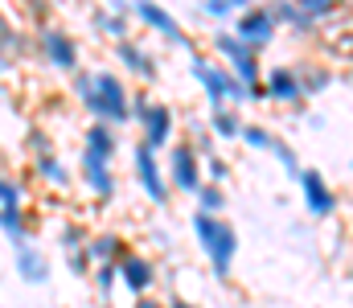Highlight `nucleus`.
I'll return each instance as SVG.
<instances>
[{
	"label": "nucleus",
	"instance_id": "14",
	"mask_svg": "<svg viewBox=\"0 0 353 308\" xmlns=\"http://www.w3.org/2000/svg\"><path fill=\"white\" fill-rule=\"evenodd\" d=\"M12 263H17V276H21L25 284H33V288L50 280V259H46V255H41L33 243L17 247V251H12Z\"/></svg>",
	"mask_w": 353,
	"mask_h": 308
},
{
	"label": "nucleus",
	"instance_id": "19",
	"mask_svg": "<svg viewBox=\"0 0 353 308\" xmlns=\"http://www.w3.org/2000/svg\"><path fill=\"white\" fill-rule=\"evenodd\" d=\"M87 148L111 161V156H115V127H111V123H99V119H94V123L87 127Z\"/></svg>",
	"mask_w": 353,
	"mask_h": 308
},
{
	"label": "nucleus",
	"instance_id": "13",
	"mask_svg": "<svg viewBox=\"0 0 353 308\" xmlns=\"http://www.w3.org/2000/svg\"><path fill=\"white\" fill-rule=\"evenodd\" d=\"M132 12H136V17H140V21H144L148 29H157L161 37H169L173 45H189V37L181 33L176 17H173V12H165V8H161L157 0H132Z\"/></svg>",
	"mask_w": 353,
	"mask_h": 308
},
{
	"label": "nucleus",
	"instance_id": "35",
	"mask_svg": "<svg viewBox=\"0 0 353 308\" xmlns=\"http://www.w3.org/2000/svg\"><path fill=\"white\" fill-rule=\"evenodd\" d=\"M169 308H201V305H193V300H185V296H173V300H169Z\"/></svg>",
	"mask_w": 353,
	"mask_h": 308
},
{
	"label": "nucleus",
	"instance_id": "29",
	"mask_svg": "<svg viewBox=\"0 0 353 308\" xmlns=\"http://www.w3.org/2000/svg\"><path fill=\"white\" fill-rule=\"evenodd\" d=\"M201 161H205V173H210V181H214V185H222V181H226V173H230V165H226L218 152H205Z\"/></svg>",
	"mask_w": 353,
	"mask_h": 308
},
{
	"label": "nucleus",
	"instance_id": "33",
	"mask_svg": "<svg viewBox=\"0 0 353 308\" xmlns=\"http://www.w3.org/2000/svg\"><path fill=\"white\" fill-rule=\"evenodd\" d=\"M132 308H169V305L157 300V296H140V300H132Z\"/></svg>",
	"mask_w": 353,
	"mask_h": 308
},
{
	"label": "nucleus",
	"instance_id": "15",
	"mask_svg": "<svg viewBox=\"0 0 353 308\" xmlns=\"http://www.w3.org/2000/svg\"><path fill=\"white\" fill-rule=\"evenodd\" d=\"M87 259L99 267V263H119L123 255H128V247H123V238L119 234H111V230H103V234H90L87 238Z\"/></svg>",
	"mask_w": 353,
	"mask_h": 308
},
{
	"label": "nucleus",
	"instance_id": "16",
	"mask_svg": "<svg viewBox=\"0 0 353 308\" xmlns=\"http://www.w3.org/2000/svg\"><path fill=\"white\" fill-rule=\"evenodd\" d=\"M267 95L279 103H292L300 99L304 91H300V70H292V66H275V70H267Z\"/></svg>",
	"mask_w": 353,
	"mask_h": 308
},
{
	"label": "nucleus",
	"instance_id": "10",
	"mask_svg": "<svg viewBox=\"0 0 353 308\" xmlns=\"http://www.w3.org/2000/svg\"><path fill=\"white\" fill-rule=\"evenodd\" d=\"M79 173H83L87 189L99 198V202H111V198H115V173H111V161H107V156H99V152L83 148V156H79Z\"/></svg>",
	"mask_w": 353,
	"mask_h": 308
},
{
	"label": "nucleus",
	"instance_id": "17",
	"mask_svg": "<svg viewBox=\"0 0 353 308\" xmlns=\"http://www.w3.org/2000/svg\"><path fill=\"white\" fill-rule=\"evenodd\" d=\"M119 62H123L128 70H136L144 83H152V79H157V62H152V58H148V50H140L132 37H128V41H119Z\"/></svg>",
	"mask_w": 353,
	"mask_h": 308
},
{
	"label": "nucleus",
	"instance_id": "6",
	"mask_svg": "<svg viewBox=\"0 0 353 308\" xmlns=\"http://www.w3.org/2000/svg\"><path fill=\"white\" fill-rule=\"evenodd\" d=\"M214 45L226 54L230 74H234L243 87H251V91H255V83H259V54H255L251 45H243L234 33H218V37H214Z\"/></svg>",
	"mask_w": 353,
	"mask_h": 308
},
{
	"label": "nucleus",
	"instance_id": "31",
	"mask_svg": "<svg viewBox=\"0 0 353 308\" xmlns=\"http://www.w3.org/2000/svg\"><path fill=\"white\" fill-rule=\"evenodd\" d=\"M292 4H296V8H300L308 21H312V17H325V12H329L337 0H292Z\"/></svg>",
	"mask_w": 353,
	"mask_h": 308
},
{
	"label": "nucleus",
	"instance_id": "7",
	"mask_svg": "<svg viewBox=\"0 0 353 308\" xmlns=\"http://www.w3.org/2000/svg\"><path fill=\"white\" fill-rule=\"evenodd\" d=\"M169 181H173L181 194H193V198L205 185L201 181V156H197L193 144H173L169 148Z\"/></svg>",
	"mask_w": 353,
	"mask_h": 308
},
{
	"label": "nucleus",
	"instance_id": "3",
	"mask_svg": "<svg viewBox=\"0 0 353 308\" xmlns=\"http://www.w3.org/2000/svg\"><path fill=\"white\" fill-rule=\"evenodd\" d=\"M189 70H193V79L205 87V99H210L214 111H222L226 99L239 103V99H247V95H251V87H243L230 70H218V66H214V62H205V58H193V62H189Z\"/></svg>",
	"mask_w": 353,
	"mask_h": 308
},
{
	"label": "nucleus",
	"instance_id": "23",
	"mask_svg": "<svg viewBox=\"0 0 353 308\" xmlns=\"http://www.w3.org/2000/svg\"><path fill=\"white\" fill-rule=\"evenodd\" d=\"M0 209H25V189L0 173Z\"/></svg>",
	"mask_w": 353,
	"mask_h": 308
},
{
	"label": "nucleus",
	"instance_id": "32",
	"mask_svg": "<svg viewBox=\"0 0 353 308\" xmlns=\"http://www.w3.org/2000/svg\"><path fill=\"white\" fill-rule=\"evenodd\" d=\"M90 267H94V263L87 259V251H70V271H74V276H87Z\"/></svg>",
	"mask_w": 353,
	"mask_h": 308
},
{
	"label": "nucleus",
	"instance_id": "28",
	"mask_svg": "<svg viewBox=\"0 0 353 308\" xmlns=\"http://www.w3.org/2000/svg\"><path fill=\"white\" fill-rule=\"evenodd\" d=\"M234 8H247V0H201L205 17H230Z\"/></svg>",
	"mask_w": 353,
	"mask_h": 308
},
{
	"label": "nucleus",
	"instance_id": "5",
	"mask_svg": "<svg viewBox=\"0 0 353 308\" xmlns=\"http://www.w3.org/2000/svg\"><path fill=\"white\" fill-rule=\"evenodd\" d=\"M132 111H136V123L144 132V144L148 148H169V136H173V111H169V103H148L144 95H136Z\"/></svg>",
	"mask_w": 353,
	"mask_h": 308
},
{
	"label": "nucleus",
	"instance_id": "18",
	"mask_svg": "<svg viewBox=\"0 0 353 308\" xmlns=\"http://www.w3.org/2000/svg\"><path fill=\"white\" fill-rule=\"evenodd\" d=\"M33 169H37V177H41V181H50L54 189L70 185V169H66L54 152H37V156H33Z\"/></svg>",
	"mask_w": 353,
	"mask_h": 308
},
{
	"label": "nucleus",
	"instance_id": "21",
	"mask_svg": "<svg viewBox=\"0 0 353 308\" xmlns=\"http://www.w3.org/2000/svg\"><path fill=\"white\" fill-rule=\"evenodd\" d=\"M197 209H201V214H218V218H222V209H226V189H222V185H214V181H205V185L197 189Z\"/></svg>",
	"mask_w": 353,
	"mask_h": 308
},
{
	"label": "nucleus",
	"instance_id": "2",
	"mask_svg": "<svg viewBox=\"0 0 353 308\" xmlns=\"http://www.w3.org/2000/svg\"><path fill=\"white\" fill-rule=\"evenodd\" d=\"M90 115L99 123H111V127L128 123V115H132V95L111 70H94V107H90Z\"/></svg>",
	"mask_w": 353,
	"mask_h": 308
},
{
	"label": "nucleus",
	"instance_id": "27",
	"mask_svg": "<svg viewBox=\"0 0 353 308\" xmlns=\"http://www.w3.org/2000/svg\"><path fill=\"white\" fill-rule=\"evenodd\" d=\"M94 25H99L103 33H111V37L128 41V21H123V17H115V12H99V17H94Z\"/></svg>",
	"mask_w": 353,
	"mask_h": 308
},
{
	"label": "nucleus",
	"instance_id": "11",
	"mask_svg": "<svg viewBox=\"0 0 353 308\" xmlns=\"http://www.w3.org/2000/svg\"><path fill=\"white\" fill-rule=\"evenodd\" d=\"M234 37L259 54L267 41L275 37V17H271V8H247V12L234 21Z\"/></svg>",
	"mask_w": 353,
	"mask_h": 308
},
{
	"label": "nucleus",
	"instance_id": "26",
	"mask_svg": "<svg viewBox=\"0 0 353 308\" xmlns=\"http://www.w3.org/2000/svg\"><path fill=\"white\" fill-rule=\"evenodd\" d=\"M271 152H275V161L283 165V173H288L292 181H300V173H304V169H300V161H296V152H292V148H288L283 140H275V148H271Z\"/></svg>",
	"mask_w": 353,
	"mask_h": 308
},
{
	"label": "nucleus",
	"instance_id": "8",
	"mask_svg": "<svg viewBox=\"0 0 353 308\" xmlns=\"http://www.w3.org/2000/svg\"><path fill=\"white\" fill-rule=\"evenodd\" d=\"M300 198H304V209L312 218H333L337 214V194L329 189L321 169H304L300 173Z\"/></svg>",
	"mask_w": 353,
	"mask_h": 308
},
{
	"label": "nucleus",
	"instance_id": "9",
	"mask_svg": "<svg viewBox=\"0 0 353 308\" xmlns=\"http://www.w3.org/2000/svg\"><path fill=\"white\" fill-rule=\"evenodd\" d=\"M119 284L132 292V300H140V296H152V284H157V263H152L148 255H136V251H128V255L119 259Z\"/></svg>",
	"mask_w": 353,
	"mask_h": 308
},
{
	"label": "nucleus",
	"instance_id": "34",
	"mask_svg": "<svg viewBox=\"0 0 353 308\" xmlns=\"http://www.w3.org/2000/svg\"><path fill=\"white\" fill-rule=\"evenodd\" d=\"M107 4H111V12H115V17H123V12H128V8H132V4H128V0H107Z\"/></svg>",
	"mask_w": 353,
	"mask_h": 308
},
{
	"label": "nucleus",
	"instance_id": "36",
	"mask_svg": "<svg viewBox=\"0 0 353 308\" xmlns=\"http://www.w3.org/2000/svg\"><path fill=\"white\" fill-rule=\"evenodd\" d=\"M29 4H37V8H41V0H29Z\"/></svg>",
	"mask_w": 353,
	"mask_h": 308
},
{
	"label": "nucleus",
	"instance_id": "24",
	"mask_svg": "<svg viewBox=\"0 0 353 308\" xmlns=\"http://www.w3.org/2000/svg\"><path fill=\"white\" fill-rule=\"evenodd\" d=\"M243 144H251V148H259V152H271V148H275V136H271L267 127H259V123H247V127H243Z\"/></svg>",
	"mask_w": 353,
	"mask_h": 308
},
{
	"label": "nucleus",
	"instance_id": "20",
	"mask_svg": "<svg viewBox=\"0 0 353 308\" xmlns=\"http://www.w3.org/2000/svg\"><path fill=\"white\" fill-rule=\"evenodd\" d=\"M210 123H214V136H222V140H243V127H247V123H243L234 111H226V107H222V111H214V119H210Z\"/></svg>",
	"mask_w": 353,
	"mask_h": 308
},
{
	"label": "nucleus",
	"instance_id": "12",
	"mask_svg": "<svg viewBox=\"0 0 353 308\" xmlns=\"http://www.w3.org/2000/svg\"><path fill=\"white\" fill-rule=\"evenodd\" d=\"M41 54H46L50 66H58V70H74V66H79V45H74V37H70L66 29H58V25H46V29H41Z\"/></svg>",
	"mask_w": 353,
	"mask_h": 308
},
{
	"label": "nucleus",
	"instance_id": "22",
	"mask_svg": "<svg viewBox=\"0 0 353 308\" xmlns=\"http://www.w3.org/2000/svg\"><path fill=\"white\" fill-rule=\"evenodd\" d=\"M115 288H119V263H99L94 267V292L107 300Z\"/></svg>",
	"mask_w": 353,
	"mask_h": 308
},
{
	"label": "nucleus",
	"instance_id": "1",
	"mask_svg": "<svg viewBox=\"0 0 353 308\" xmlns=\"http://www.w3.org/2000/svg\"><path fill=\"white\" fill-rule=\"evenodd\" d=\"M193 238H197V247H201L210 271H214L218 280H226V276L234 271V255H239V230H234V222L197 209V214H193Z\"/></svg>",
	"mask_w": 353,
	"mask_h": 308
},
{
	"label": "nucleus",
	"instance_id": "4",
	"mask_svg": "<svg viewBox=\"0 0 353 308\" xmlns=\"http://www.w3.org/2000/svg\"><path fill=\"white\" fill-rule=\"evenodd\" d=\"M132 169H136V181H140V189L148 194V202L169 205V177H165V169H161L157 148H148V144L140 140L136 152H132Z\"/></svg>",
	"mask_w": 353,
	"mask_h": 308
},
{
	"label": "nucleus",
	"instance_id": "30",
	"mask_svg": "<svg viewBox=\"0 0 353 308\" xmlns=\"http://www.w3.org/2000/svg\"><path fill=\"white\" fill-rule=\"evenodd\" d=\"M58 243H62L66 251H83V247H87V234H83V226H74V222H70V226H62Z\"/></svg>",
	"mask_w": 353,
	"mask_h": 308
},
{
	"label": "nucleus",
	"instance_id": "25",
	"mask_svg": "<svg viewBox=\"0 0 353 308\" xmlns=\"http://www.w3.org/2000/svg\"><path fill=\"white\" fill-rule=\"evenodd\" d=\"M74 99L83 103V107H94V70H79L74 74Z\"/></svg>",
	"mask_w": 353,
	"mask_h": 308
}]
</instances>
